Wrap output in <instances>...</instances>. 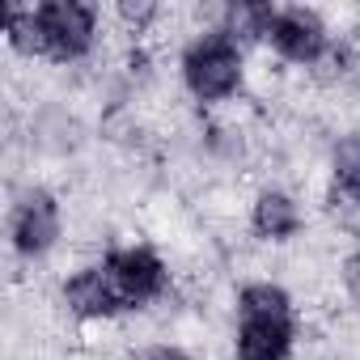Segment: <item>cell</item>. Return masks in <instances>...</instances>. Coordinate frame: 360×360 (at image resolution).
Wrapping results in <instances>:
<instances>
[{"instance_id":"6da1fadb","label":"cell","mask_w":360,"mask_h":360,"mask_svg":"<svg viewBox=\"0 0 360 360\" xmlns=\"http://www.w3.org/2000/svg\"><path fill=\"white\" fill-rule=\"evenodd\" d=\"M292 301L280 284H246L238 297V360H288L292 352Z\"/></svg>"},{"instance_id":"7a4b0ae2","label":"cell","mask_w":360,"mask_h":360,"mask_svg":"<svg viewBox=\"0 0 360 360\" xmlns=\"http://www.w3.org/2000/svg\"><path fill=\"white\" fill-rule=\"evenodd\" d=\"M183 81L200 102H225L242 85V47L225 30L200 34L183 56Z\"/></svg>"},{"instance_id":"3957f363","label":"cell","mask_w":360,"mask_h":360,"mask_svg":"<svg viewBox=\"0 0 360 360\" xmlns=\"http://www.w3.org/2000/svg\"><path fill=\"white\" fill-rule=\"evenodd\" d=\"M34 13H39V56L68 64L94 47L98 13L81 0H51V5H39Z\"/></svg>"},{"instance_id":"277c9868","label":"cell","mask_w":360,"mask_h":360,"mask_svg":"<svg viewBox=\"0 0 360 360\" xmlns=\"http://www.w3.org/2000/svg\"><path fill=\"white\" fill-rule=\"evenodd\" d=\"M106 276L123 301V309H140L148 301H157L165 292V263L148 250V246H123L106 255Z\"/></svg>"},{"instance_id":"5b68a950","label":"cell","mask_w":360,"mask_h":360,"mask_svg":"<svg viewBox=\"0 0 360 360\" xmlns=\"http://www.w3.org/2000/svg\"><path fill=\"white\" fill-rule=\"evenodd\" d=\"M9 233H13V246L18 255L34 259V255H47L60 238V204L51 191L43 187H30L26 195H18L13 204V217H9Z\"/></svg>"},{"instance_id":"8992f818","label":"cell","mask_w":360,"mask_h":360,"mask_svg":"<svg viewBox=\"0 0 360 360\" xmlns=\"http://www.w3.org/2000/svg\"><path fill=\"white\" fill-rule=\"evenodd\" d=\"M267 39L292 64H318L326 56V26L314 9H276Z\"/></svg>"},{"instance_id":"52a82bcc","label":"cell","mask_w":360,"mask_h":360,"mask_svg":"<svg viewBox=\"0 0 360 360\" xmlns=\"http://www.w3.org/2000/svg\"><path fill=\"white\" fill-rule=\"evenodd\" d=\"M64 301H68V309H72L77 318H110V314L123 309V301H119V292H115L106 267H85V271H77V276L64 284Z\"/></svg>"},{"instance_id":"ba28073f","label":"cell","mask_w":360,"mask_h":360,"mask_svg":"<svg viewBox=\"0 0 360 360\" xmlns=\"http://www.w3.org/2000/svg\"><path fill=\"white\" fill-rule=\"evenodd\" d=\"M255 233L259 238H271V242H288L297 229H301V208L292 204V195L284 191H263L255 200Z\"/></svg>"},{"instance_id":"9c48e42d","label":"cell","mask_w":360,"mask_h":360,"mask_svg":"<svg viewBox=\"0 0 360 360\" xmlns=\"http://www.w3.org/2000/svg\"><path fill=\"white\" fill-rule=\"evenodd\" d=\"M271 22H276V9H271V5H229L221 30L242 47V43L267 39V34H271Z\"/></svg>"},{"instance_id":"30bf717a","label":"cell","mask_w":360,"mask_h":360,"mask_svg":"<svg viewBox=\"0 0 360 360\" xmlns=\"http://www.w3.org/2000/svg\"><path fill=\"white\" fill-rule=\"evenodd\" d=\"M335 187L360 204V136H343L335 144Z\"/></svg>"},{"instance_id":"8fae6325","label":"cell","mask_w":360,"mask_h":360,"mask_svg":"<svg viewBox=\"0 0 360 360\" xmlns=\"http://www.w3.org/2000/svg\"><path fill=\"white\" fill-rule=\"evenodd\" d=\"M5 34L22 56H39V13L34 9H9Z\"/></svg>"},{"instance_id":"7c38bea8","label":"cell","mask_w":360,"mask_h":360,"mask_svg":"<svg viewBox=\"0 0 360 360\" xmlns=\"http://www.w3.org/2000/svg\"><path fill=\"white\" fill-rule=\"evenodd\" d=\"M343 288H347L352 305L360 309V255H347L343 259Z\"/></svg>"},{"instance_id":"4fadbf2b","label":"cell","mask_w":360,"mask_h":360,"mask_svg":"<svg viewBox=\"0 0 360 360\" xmlns=\"http://www.w3.org/2000/svg\"><path fill=\"white\" fill-rule=\"evenodd\" d=\"M119 13H123L127 22H136V26H144V22H148V18L157 13V5H123Z\"/></svg>"},{"instance_id":"5bb4252c","label":"cell","mask_w":360,"mask_h":360,"mask_svg":"<svg viewBox=\"0 0 360 360\" xmlns=\"http://www.w3.org/2000/svg\"><path fill=\"white\" fill-rule=\"evenodd\" d=\"M140 360H191V356L178 352V347H153V352H144Z\"/></svg>"}]
</instances>
